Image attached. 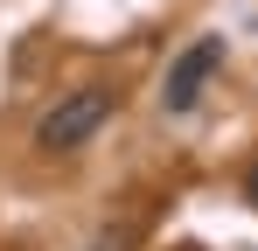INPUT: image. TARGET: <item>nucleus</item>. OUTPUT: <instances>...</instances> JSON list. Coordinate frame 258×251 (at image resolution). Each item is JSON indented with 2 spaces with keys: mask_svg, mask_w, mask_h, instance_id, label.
Returning <instances> with one entry per match:
<instances>
[{
  "mask_svg": "<svg viewBox=\"0 0 258 251\" xmlns=\"http://www.w3.org/2000/svg\"><path fill=\"white\" fill-rule=\"evenodd\" d=\"M112 119V91H98V84H84V91H70V98H56L42 119H35V147L42 154H77L98 126Z\"/></svg>",
  "mask_w": 258,
  "mask_h": 251,
  "instance_id": "1",
  "label": "nucleus"
},
{
  "mask_svg": "<svg viewBox=\"0 0 258 251\" xmlns=\"http://www.w3.org/2000/svg\"><path fill=\"white\" fill-rule=\"evenodd\" d=\"M223 70V35H196L181 56L168 63V84H161V105L168 112H196V98L210 91V77Z\"/></svg>",
  "mask_w": 258,
  "mask_h": 251,
  "instance_id": "2",
  "label": "nucleus"
},
{
  "mask_svg": "<svg viewBox=\"0 0 258 251\" xmlns=\"http://www.w3.org/2000/svg\"><path fill=\"white\" fill-rule=\"evenodd\" d=\"M244 203L258 209V161H251V174H244Z\"/></svg>",
  "mask_w": 258,
  "mask_h": 251,
  "instance_id": "3",
  "label": "nucleus"
}]
</instances>
